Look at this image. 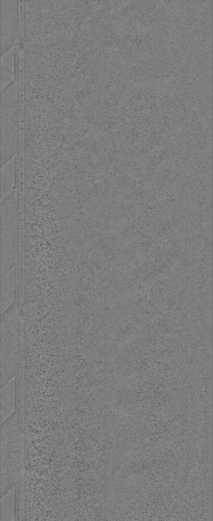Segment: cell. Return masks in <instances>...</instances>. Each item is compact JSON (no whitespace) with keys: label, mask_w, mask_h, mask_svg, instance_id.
<instances>
[{"label":"cell","mask_w":213,"mask_h":521,"mask_svg":"<svg viewBox=\"0 0 213 521\" xmlns=\"http://www.w3.org/2000/svg\"><path fill=\"white\" fill-rule=\"evenodd\" d=\"M19 193L14 190L1 203V274L12 269L23 249Z\"/></svg>","instance_id":"cell-1"},{"label":"cell","mask_w":213,"mask_h":521,"mask_svg":"<svg viewBox=\"0 0 213 521\" xmlns=\"http://www.w3.org/2000/svg\"><path fill=\"white\" fill-rule=\"evenodd\" d=\"M1 387L15 377L20 357V313L14 302L1 315Z\"/></svg>","instance_id":"cell-2"},{"label":"cell","mask_w":213,"mask_h":521,"mask_svg":"<svg viewBox=\"0 0 213 521\" xmlns=\"http://www.w3.org/2000/svg\"><path fill=\"white\" fill-rule=\"evenodd\" d=\"M1 166L19 149V112L17 77L1 92Z\"/></svg>","instance_id":"cell-3"},{"label":"cell","mask_w":213,"mask_h":521,"mask_svg":"<svg viewBox=\"0 0 213 521\" xmlns=\"http://www.w3.org/2000/svg\"><path fill=\"white\" fill-rule=\"evenodd\" d=\"M1 55L13 48L17 37L19 4L17 1H1Z\"/></svg>","instance_id":"cell-4"},{"label":"cell","mask_w":213,"mask_h":521,"mask_svg":"<svg viewBox=\"0 0 213 521\" xmlns=\"http://www.w3.org/2000/svg\"><path fill=\"white\" fill-rule=\"evenodd\" d=\"M15 185L14 159L13 158L1 168V199L6 198L14 190Z\"/></svg>","instance_id":"cell-5"},{"label":"cell","mask_w":213,"mask_h":521,"mask_svg":"<svg viewBox=\"0 0 213 521\" xmlns=\"http://www.w3.org/2000/svg\"><path fill=\"white\" fill-rule=\"evenodd\" d=\"M13 53V48H12L1 57V90L5 89L14 80Z\"/></svg>","instance_id":"cell-6"},{"label":"cell","mask_w":213,"mask_h":521,"mask_svg":"<svg viewBox=\"0 0 213 521\" xmlns=\"http://www.w3.org/2000/svg\"><path fill=\"white\" fill-rule=\"evenodd\" d=\"M14 271L11 269L4 276L2 277L1 281V304L2 309L8 305V307L14 302H12L14 297L13 288L14 286Z\"/></svg>","instance_id":"cell-7"}]
</instances>
